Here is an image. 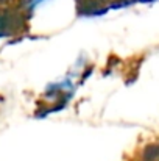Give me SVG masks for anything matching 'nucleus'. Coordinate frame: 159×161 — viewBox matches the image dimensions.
I'll return each mask as SVG.
<instances>
[{"label": "nucleus", "mask_w": 159, "mask_h": 161, "mask_svg": "<svg viewBox=\"0 0 159 161\" xmlns=\"http://www.w3.org/2000/svg\"><path fill=\"white\" fill-rule=\"evenodd\" d=\"M42 2H45V0H28V2H27V6H28L30 9H33V8H36L38 5H41Z\"/></svg>", "instance_id": "obj_1"}]
</instances>
